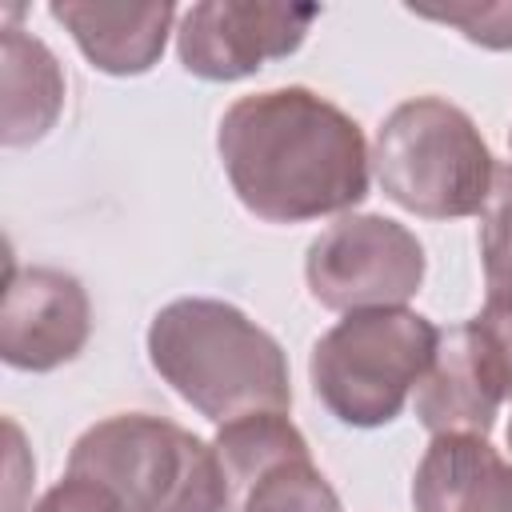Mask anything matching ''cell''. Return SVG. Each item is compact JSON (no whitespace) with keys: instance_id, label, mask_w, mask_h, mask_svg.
Wrapping results in <instances>:
<instances>
[{"instance_id":"cell-1","label":"cell","mask_w":512,"mask_h":512,"mask_svg":"<svg viewBox=\"0 0 512 512\" xmlns=\"http://www.w3.org/2000/svg\"><path fill=\"white\" fill-rule=\"evenodd\" d=\"M216 152L236 200L264 224L348 216L372 180L360 124L304 84L232 100L216 128Z\"/></svg>"},{"instance_id":"cell-2","label":"cell","mask_w":512,"mask_h":512,"mask_svg":"<svg viewBox=\"0 0 512 512\" xmlns=\"http://www.w3.org/2000/svg\"><path fill=\"white\" fill-rule=\"evenodd\" d=\"M156 376L216 428L292 408V376L280 340L244 308L216 296H180L148 324Z\"/></svg>"},{"instance_id":"cell-3","label":"cell","mask_w":512,"mask_h":512,"mask_svg":"<svg viewBox=\"0 0 512 512\" xmlns=\"http://www.w3.org/2000/svg\"><path fill=\"white\" fill-rule=\"evenodd\" d=\"M64 472L100 484L120 512H232L216 448L152 412H116L84 428Z\"/></svg>"},{"instance_id":"cell-4","label":"cell","mask_w":512,"mask_h":512,"mask_svg":"<svg viewBox=\"0 0 512 512\" xmlns=\"http://www.w3.org/2000/svg\"><path fill=\"white\" fill-rule=\"evenodd\" d=\"M372 172L380 192L424 220L480 216L496 160L476 120L444 96H412L376 128Z\"/></svg>"},{"instance_id":"cell-5","label":"cell","mask_w":512,"mask_h":512,"mask_svg":"<svg viewBox=\"0 0 512 512\" xmlns=\"http://www.w3.org/2000/svg\"><path fill=\"white\" fill-rule=\"evenodd\" d=\"M440 344V328L412 308L344 312L308 356L316 400L348 428L392 424Z\"/></svg>"},{"instance_id":"cell-6","label":"cell","mask_w":512,"mask_h":512,"mask_svg":"<svg viewBox=\"0 0 512 512\" xmlns=\"http://www.w3.org/2000/svg\"><path fill=\"white\" fill-rule=\"evenodd\" d=\"M424 244L400 220L348 212L328 224L304 256V284L328 312L404 308L424 284Z\"/></svg>"},{"instance_id":"cell-7","label":"cell","mask_w":512,"mask_h":512,"mask_svg":"<svg viewBox=\"0 0 512 512\" xmlns=\"http://www.w3.org/2000/svg\"><path fill=\"white\" fill-rule=\"evenodd\" d=\"M316 20L320 4L204 0L180 12L176 56L188 76L208 84H232L256 76L268 60L292 56Z\"/></svg>"},{"instance_id":"cell-8","label":"cell","mask_w":512,"mask_h":512,"mask_svg":"<svg viewBox=\"0 0 512 512\" xmlns=\"http://www.w3.org/2000/svg\"><path fill=\"white\" fill-rule=\"evenodd\" d=\"M92 336L84 284L48 264H12L0 304V360L16 372H56Z\"/></svg>"},{"instance_id":"cell-9","label":"cell","mask_w":512,"mask_h":512,"mask_svg":"<svg viewBox=\"0 0 512 512\" xmlns=\"http://www.w3.org/2000/svg\"><path fill=\"white\" fill-rule=\"evenodd\" d=\"M508 400V388L484 348L476 344L468 320L440 332L436 356L428 372L416 384V420L432 436L448 432H468V436H488L500 404Z\"/></svg>"},{"instance_id":"cell-10","label":"cell","mask_w":512,"mask_h":512,"mask_svg":"<svg viewBox=\"0 0 512 512\" xmlns=\"http://www.w3.org/2000/svg\"><path fill=\"white\" fill-rule=\"evenodd\" d=\"M48 16L68 28L84 60L104 76H144L160 64L168 32L176 24V4H80L56 0Z\"/></svg>"},{"instance_id":"cell-11","label":"cell","mask_w":512,"mask_h":512,"mask_svg":"<svg viewBox=\"0 0 512 512\" xmlns=\"http://www.w3.org/2000/svg\"><path fill=\"white\" fill-rule=\"evenodd\" d=\"M416 512H512V464L488 436H432L412 476Z\"/></svg>"},{"instance_id":"cell-12","label":"cell","mask_w":512,"mask_h":512,"mask_svg":"<svg viewBox=\"0 0 512 512\" xmlns=\"http://www.w3.org/2000/svg\"><path fill=\"white\" fill-rule=\"evenodd\" d=\"M0 144L4 148H28L40 144L60 112H64V68L56 60V52L24 32L4 24L0 28Z\"/></svg>"},{"instance_id":"cell-13","label":"cell","mask_w":512,"mask_h":512,"mask_svg":"<svg viewBox=\"0 0 512 512\" xmlns=\"http://www.w3.org/2000/svg\"><path fill=\"white\" fill-rule=\"evenodd\" d=\"M212 448L220 456V468H224V480H228V504H232V496L256 472H264L268 464H276L284 456L308 452V440L288 420V412H256V416H240V420L216 428Z\"/></svg>"},{"instance_id":"cell-14","label":"cell","mask_w":512,"mask_h":512,"mask_svg":"<svg viewBox=\"0 0 512 512\" xmlns=\"http://www.w3.org/2000/svg\"><path fill=\"white\" fill-rule=\"evenodd\" d=\"M232 512H344V504L308 448L256 472L232 496Z\"/></svg>"},{"instance_id":"cell-15","label":"cell","mask_w":512,"mask_h":512,"mask_svg":"<svg viewBox=\"0 0 512 512\" xmlns=\"http://www.w3.org/2000/svg\"><path fill=\"white\" fill-rule=\"evenodd\" d=\"M480 264L488 288H512V164H496L480 208Z\"/></svg>"},{"instance_id":"cell-16","label":"cell","mask_w":512,"mask_h":512,"mask_svg":"<svg viewBox=\"0 0 512 512\" xmlns=\"http://www.w3.org/2000/svg\"><path fill=\"white\" fill-rule=\"evenodd\" d=\"M416 20L448 24L456 28L468 44H480L488 52H508L512 48V0L500 4H448V8H416L408 4Z\"/></svg>"},{"instance_id":"cell-17","label":"cell","mask_w":512,"mask_h":512,"mask_svg":"<svg viewBox=\"0 0 512 512\" xmlns=\"http://www.w3.org/2000/svg\"><path fill=\"white\" fill-rule=\"evenodd\" d=\"M468 328L512 396V288H488V300L468 320Z\"/></svg>"},{"instance_id":"cell-18","label":"cell","mask_w":512,"mask_h":512,"mask_svg":"<svg viewBox=\"0 0 512 512\" xmlns=\"http://www.w3.org/2000/svg\"><path fill=\"white\" fill-rule=\"evenodd\" d=\"M28 512H120V504L100 484L64 472V480L52 484Z\"/></svg>"},{"instance_id":"cell-19","label":"cell","mask_w":512,"mask_h":512,"mask_svg":"<svg viewBox=\"0 0 512 512\" xmlns=\"http://www.w3.org/2000/svg\"><path fill=\"white\" fill-rule=\"evenodd\" d=\"M508 452H512V416H508Z\"/></svg>"},{"instance_id":"cell-20","label":"cell","mask_w":512,"mask_h":512,"mask_svg":"<svg viewBox=\"0 0 512 512\" xmlns=\"http://www.w3.org/2000/svg\"><path fill=\"white\" fill-rule=\"evenodd\" d=\"M508 144H512V132H508Z\"/></svg>"}]
</instances>
